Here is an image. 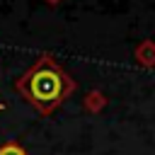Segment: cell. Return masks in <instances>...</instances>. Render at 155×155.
I'll return each instance as SVG.
<instances>
[{"instance_id":"obj_3","label":"cell","mask_w":155,"mask_h":155,"mask_svg":"<svg viewBox=\"0 0 155 155\" xmlns=\"http://www.w3.org/2000/svg\"><path fill=\"white\" fill-rule=\"evenodd\" d=\"M0 109H2V104H0Z\"/></svg>"},{"instance_id":"obj_1","label":"cell","mask_w":155,"mask_h":155,"mask_svg":"<svg viewBox=\"0 0 155 155\" xmlns=\"http://www.w3.org/2000/svg\"><path fill=\"white\" fill-rule=\"evenodd\" d=\"M70 80L68 75L48 58L41 56L19 80H17V90L22 92V97L36 107L39 111L48 114L56 104H61L65 99V94L70 92Z\"/></svg>"},{"instance_id":"obj_2","label":"cell","mask_w":155,"mask_h":155,"mask_svg":"<svg viewBox=\"0 0 155 155\" xmlns=\"http://www.w3.org/2000/svg\"><path fill=\"white\" fill-rule=\"evenodd\" d=\"M0 155H27V153H24L22 145H17V143H7V145L0 148Z\"/></svg>"}]
</instances>
